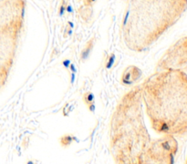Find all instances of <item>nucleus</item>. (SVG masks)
Returning <instances> with one entry per match:
<instances>
[{
  "label": "nucleus",
  "instance_id": "f257e3e1",
  "mask_svg": "<svg viewBox=\"0 0 187 164\" xmlns=\"http://www.w3.org/2000/svg\"><path fill=\"white\" fill-rule=\"evenodd\" d=\"M109 139L114 164H174L178 149L172 136L151 137L144 122L141 85L130 90L117 104Z\"/></svg>",
  "mask_w": 187,
  "mask_h": 164
},
{
  "label": "nucleus",
  "instance_id": "f03ea898",
  "mask_svg": "<svg viewBox=\"0 0 187 164\" xmlns=\"http://www.w3.org/2000/svg\"><path fill=\"white\" fill-rule=\"evenodd\" d=\"M141 88L142 101L152 129L162 136L186 135V73L182 69L156 71Z\"/></svg>",
  "mask_w": 187,
  "mask_h": 164
},
{
  "label": "nucleus",
  "instance_id": "7ed1b4c3",
  "mask_svg": "<svg viewBox=\"0 0 187 164\" xmlns=\"http://www.w3.org/2000/svg\"><path fill=\"white\" fill-rule=\"evenodd\" d=\"M186 9L187 0H127L121 23L123 44L132 52H144Z\"/></svg>",
  "mask_w": 187,
  "mask_h": 164
},
{
  "label": "nucleus",
  "instance_id": "20e7f679",
  "mask_svg": "<svg viewBox=\"0 0 187 164\" xmlns=\"http://www.w3.org/2000/svg\"><path fill=\"white\" fill-rule=\"evenodd\" d=\"M26 0H0V90L15 64L25 23Z\"/></svg>",
  "mask_w": 187,
  "mask_h": 164
},
{
  "label": "nucleus",
  "instance_id": "39448f33",
  "mask_svg": "<svg viewBox=\"0 0 187 164\" xmlns=\"http://www.w3.org/2000/svg\"><path fill=\"white\" fill-rule=\"evenodd\" d=\"M187 65V36L168 48L157 63V71L182 69Z\"/></svg>",
  "mask_w": 187,
  "mask_h": 164
},
{
  "label": "nucleus",
  "instance_id": "423d86ee",
  "mask_svg": "<svg viewBox=\"0 0 187 164\" xmlns=\"http://www.w3.org/2000/svg\"><path fill=\"white\" fill-rule=\"evenodd\" d=\"M142 77V70L136 66L130 65L125 68L120 77V82L122 85L130 86L138 81Z\"/></svg>",
  "mask_w": 187,
  "mask_h": 164
},
{
  "label": "nucleus",
  "instance_id": "0eeeda50",
  "mask_svg": "<svg viewBox=\"0 0 187 164\" xmlns=\"http://www.w3.org/2000/svg\"><path fill=\"white\" fill-rule=\"evenodd\" d=\"M82 100L84 104L86 105L87 109L90 110L91 112H93L95 110V98L93 93H91V91H88L86 93H84Z\"/></svg>",
  "mask_w": 187,
  "mask_h": 164
},
{
  "label": "nucleus",
  "instance_id": "6e6552de",
  "mask_svg": "<svg viewBox=\"0 0 187 164\" xmlns=\"http://www.w3.org/2000/svg\"><path fill=\"white\" fill-rule=\"evenodd\" d=\"M79 15L85 22H89L93 16V9L91 7H87L82 5L79 7Z\"/></svg>",
  "mask_w": 187,
  "mask_h": 164
},
{
  "label": "nucleus",
  "instance_id": "1a4fd4ad",
  "mask_svg": "<svg viewBox=\"0 0 187 164\" xmlns=\"http://www.w3.org/2000/svg\"><path fill=\"white\" fill-rule=\"evenodd\" d=\"M77 139L76 137H74L73 135H71V134H65L63 135L61 138L59 139V142H60V145L63 147V148H69V146H71L72 143L74 141H76Z\"/></svg>",
  "mask_w": 187,
  "mask_h": 164
},
{
  "label": "nucleus",
  "instance_id": "9d476101",
  "mask_svg": "<svg viewBox=\"0 0 187 164\" xmlns=\"http://www.w3.org/2000/svg\"><path fill=\"white\" fill-rule=\"evenodd\" d=\"M93 48V39H91L90 41H88V43L86 44V46L84 48V49L81 52V58L82 59H86L89 54L91 53V51Z\"/></svg>",
  "mask_w": 187,
  "mask_h": 164
},
{
  "label": "nucleus",
  "instance_id": "9b49d317",
  "mask_svg": "<svg viewBox=\"0 0 187 164\" xmlns=\"http://www.w3.org/2000/svg\"><path fill=\"white\" fill-rule=\"evenodd\" d=\"M94 2H95V0H83V5H84V6L91 7H92Z\"/></svg>",
  "mask_w": 187,
  "mask_h": 164
},
{
  "label": "nucleus",
  "instance_id": "f8f14e48",
  "mask_svg": "<svg viewBox=\"0 0 187 164\" xmlns=\"http://www.w3.org/2000/svg\"><path fill=\"white\" fill-rule=\"evenodd\" d=\"M185 164H187V159H186V161H185Z\"/></svg>",
  "mask_w": 187,
  "mask_h": 164
}]
</instances>
